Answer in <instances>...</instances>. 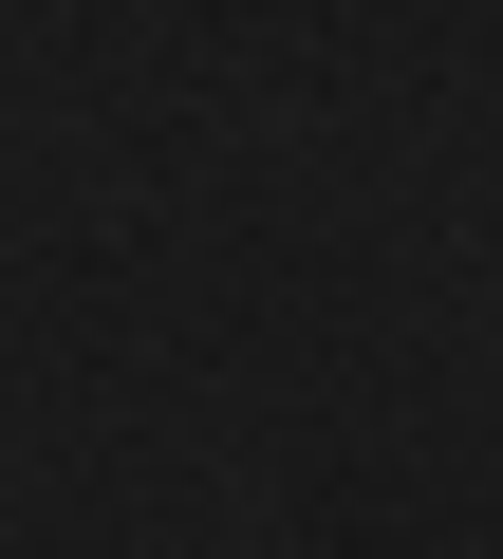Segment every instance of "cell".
<instances>
[]
</instances>
